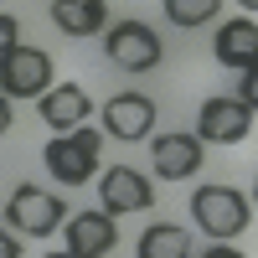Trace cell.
I'll return each mask as SVG.
<instances>
[{"mask_svg": "<svg viewBox=\"0 0 258 258\" xmlns=\"http://www.w3.org/2000/svg\"><path fill=\"white\" fill-rule=\"evenodd\" d=\"M114 243H119L114 212H78L68 222V253L73 258H103V253H114Z\"/></svg>", "mask_w": 258, "mask_h": 258, "instance_id": "cell-12", "label": "cell"}, {"mask_svg": "<svg viewBox=\"0 0 258 258\" xmlns=\"http://www.w3.org/2000/svg\"><path fill=\"white\" fill-rule=\"evenodd\" d=\"M217 11H222V0H165L170 26H207Z\"/></svg>", "mask_w": 258, "mask_h": 258, "instance_id": "cell-15", "label": "cell"}, {"mask_svg": "<svg viewBox=\"0 0 258 258\" xmlns=\"http://www.w3.org/2000/svg\"><path fill=\"white\" fill-rule=\"evenodd\" d=\"M11 119H16V114H11V93L0 88V135H6V129H11Z\"/></svg>", "mask_w": 258, "mask_h": 258, "instance_id": "cell-19", "label": "cell"}, {"mask_svg": "<svg viewBox=\"0 0 258 258\" xmlns=\"http://www.w3.org/2000/svg\"><path fill=\"white\" fill-rule=\"evenodd\" d=\"M212 57H217L222 68H232V73L258 68V26H253V16L222 21V26H217V36H212Z\"/></svg>", "mask_w": 258, "mask_h": 258, "instance_id": "cell-10", "label": "cell"}, {"mask_svg": "<svg viewBox=\"0 0 258 258\" xmlns=\"http://www.w3.org/2000/svg\"><path fill=\"white\" fill-rule=\"evenodd\" d=\"M52 21L68 36H98L109 26V6L103 0H52Z\"/></svg>", "mask_w": 258, "mask_h": 258, "instance_id": "cell-13", "label": "cell"}, {"mask_svg": "<svg viewBox=\"0 0 258 258\" xmlns=\"http://www.w3.org/2000/svg\"><path fill=\"white\" fill-rule=\"evenodd\" d=\"M98 202H103V212L124 217V212H145L150 202H155V191H150V181L140 176V170L114 165V170H103V181H98Z\"/></svg>", "mask_w": 258, "mask_h": 258, "instance_id": "cell-8", "label": "cell"}, {"mask_svg": "<svg viewBox=\"0 0 258 258\" xmlns=\"http://www.w3.org/2000/svg\"><path fill=\"white\" fill-rule=\"evenodd\" d=\"M238 6H248V11H258V0H238Z\"/></svg>", "mask_w": 258, "mask_h": 258, "instance_id": "cell-20", "label": "cell"}, {"mask_svg": "<svg viewBox=\"0 0 258 258\" xmlns=\"http://www.w3.org/2000/svg\"><path fill=\"white\" fill-rule=\"evenodd\" d=\"M186 248H191V238H186L176 222H155V227H145L140 243H135L140 258H186Z\"/></svg>", "mask_w": 258, "mask_h": 258, "instance_id": "cell-14", "label": "cell"}, {"mask_svg": "<svg viewBox=\"0 0 258 258\" xmlns=\"http://www.w3.org/2000/svg\"><path fill=\"white\" fill-rule=\"evenodd\" d=\"M103 52H109V62H114V68H124V73H150V68L160 62V36H155V26L124 16V21H114V26H109Z\"/></svg>", "mask_w": 258, "mask_h": 258, "instance_id": "cell-4", "label": "cell"}, {"mask_svg": "<svg viewBox=\"0 0 258 258\" xmlns=\"http://www.w3.org/2000/svg\"><path fill=\"white\" fill-rule=\"evenodd\" d=\"M253 202H258V176H253Z\"/></svg>", "mask_w": 258, "mask_h": 258, "instance_id": "cell-21", "label": "cell"}, {"mask_svg": "<svg viewBox=\"0 0 258 258\" xmlns=\"http://www.w3.org/2000/svg\"><path fill=\"white\" fill-rule=\"evenodd\" d=\"M150 160H155V176L160 181L197 176V170H202V135H155Z\"/></svg>", "mask_w": 258, "mask_h": 258, "instance_id": "cell-7", "label": "cell"}, {"mask_svg": "<svg viewBox=\"0 0 258 258\" xmlns=\"http://www.w3.org/2000/svg\"><path fill=\"white\" fill-rule=\"evenodd\" d=\"M191 217H197V227L207 238H238L248 227V197L238 186H197Z\"/></svg>", "mask_w": 258, "mask_h": 258, "instance_id": "cell-1", "label": "cell"}, {"mask_svg": "<svg viewBox=\"0 0 258 258\" xmlns=\"http://www.w3.org/2000/svg\"><path fill=\"white\" fill-rule=\"evenodd\" d=\"M16 36H21V26H16L6 11H0V52H6V47H16Z\"/></svg>", "mask_w": 258, "mask_h": 258, "instance_id": "cell-17", "label": "cell"}, {"mask_svg": "<svg viewBox=\"0 0 258 258\" xmlns=\"http://www.w3.org/2000/svg\"><path fill=\"white\" fill-rule=\"evenodd\" d=\"M0 258H21V243H16V227H0Z\"/></svg>", "mask_w": 258, "mask_h": 258, "instance_id": "cell-18", "label": "cell"}, {"mask_svg": "<svg viewBox=\"0 0 258 258\" xmlns=\"http://www.w3.org/2000/svg\"><path fill=\"white\" fill-rule=\"evenodd\" d=\"M248 129H253V109L238 93L232 98H207L202 114H197L202 145H238V140H248Z\"/></svg>", "mask_w": 258, "mask_h": 258, "instance_id": "cell-6", "label": "cell"}, {"mask_svg": "<svg viewBox=\"0 0 258 258\" xmlns=\"http://www.w3.org/2000/svg\"><path fill=\"white\" fill-rule=\"evenodd\" d=\"M238 98H243V103H248V109L258 114V68H248V73L238 78Z\"/></svg>", "mask_w": 258, "mask_h": 258, "instance_id": "cell-16", "label": "cell"}, {"mask_svg": "<svg viewBox=\"0 0 258 258\" xmlns=\"http://www.w3.org/2000/svg\"><path fill=\"white\" fill-rule=\"evenodd\" d=\"M0 88L11 98H41L52 88V57L41 47H6L0 52Z\"/></svg>", "mask_w": 258, "mask_h": 258, "instance_id": "cell-5", "label": "cell"}, {"mask_svg": "<svg viewBox=\"0 0 258 258\" xmlns=\"http://www.w3.org/2000/svg\"><path fill=\"white\" fill-rule=\"evenodd\" d=\"M36 109H41V119H47L57 135H68V129H83V124L93 119V103H88V93H83L78 83H52V88L36 98Z\"/></svg>", "mask_w": 258, "mask_h": 258, "instance_id": "cell-11", "label": "cell"}, {"mask_svg": "<svg viewBox=\"0 0 258 258\" xmlns=\"http://www.w3.org/2000/svg\"><path fill=\"white\" fill-rule=\"evenodd\" d=\"M103 129L114 140H145L155 129V98L145 93H114L103 103Z\"/></svg>", "mask_w": 258, "mask_h": 258, "instance_id": "cell-9", "label": "cell"}, {"mask_svg": "<svg viewBox=\"0 0 258 258\" xmlns=\"http://www.w3.org/2000/svg\"><path fill=\"white\" fill-rule=\"evenodd\" d=\"M62 217H68V207H62L52 191L31 186V181H21L11 191V202H6V222L16 232H26V238H47V232H57Z\"/></svg>", "mask_w": 258, "mask_h": 258, "instance_id": "cell-3", "label": "cell"}, {"mask_svg": "<svg viewBox=\"0 0 258 258\" xmlns=\"http://www.w3.org/2000/svg\"><path fill=\"white\" fill-rule=\"evenodd\" d=\"M41 160H47V170H52L62 186H83L98 170V135H93L88 124L68 129V135H52L47 150H41Z\"/></svg>", "mask_w": 258, "mask_h": 258, "instance_id": "cell-2", "label": "cell"}]
</instances>
